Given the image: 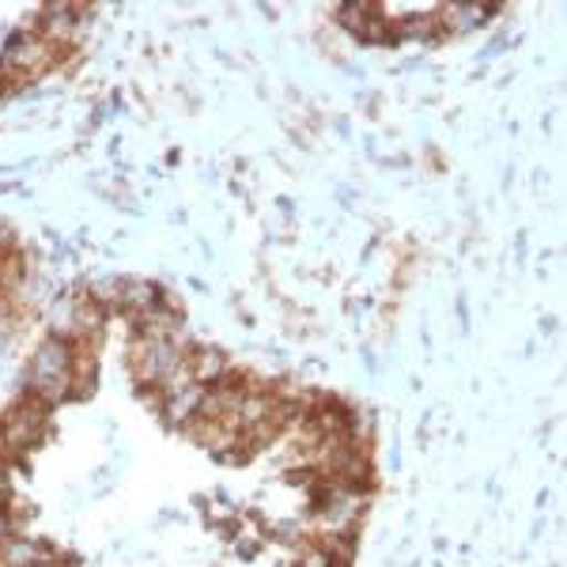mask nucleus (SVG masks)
<instances>
[{"label": "nucleus", "instance_id": "5", "mask_svg": "<svg viewBox=\"0 0 567 567\" xmlns=\"http://www.w3.org/2000/svg\"><path fill=\"white\" fill-rule=\"evenodd\" d=\"M186 363H189V374H194L197 386H216L231 374V360H227L224 349H213V344H194L186 352Z\"/></svg>", "mask_w": 567, "mask_h": 567}, {"label": "nucleus", "instance_id": "10", "mask_svg": "<svg viewBox=\"0 0 567 567\" xmlns=\"http://www.w3.org/2000/svg\"><path fill=\"white\" fill-rule=\"evenodd\" d=\"M8 250H12V239H8V231H4V227H0V258H4Z\"/></svg>", "mask_w": 567, "mask_h": 567}, {"label": "nucleus", "instance_id": "8", "mask_svg": "<svg viewBox=\"0 0 567 567\" xmlns=\"http://www.w3.org/2000/svg\"><path fill=\"white\" fill-rule=\"evenodd\" d=\"M159 299H163L159 284L130 277V280H122V299H117V310H125L130 318H136V315H144V310H152Z\"/></svg>", "mask_w": 567, "mask_h": 567}, {"label": "nucleus", "instance_id": "6", "mask_svg": "<svg viewBox=\"0 0 567 567\" xmlns=\"http://www.w3.org/2000/svg\"><path fill=\"white\" fill-rule=\"evenodd\" d=\"M200 401H205V386H186V390H178V393H163L159 398V416L167 420L171 427H182L186 432L189 424L197 420L200 413Z\"/></svg>", "mask_w": 567, "mask_h": 567}, {"label": "nucleus", "instance_id": "7", "mask_svg": "<svg viewBox=\"0 0 567 567\" xmlns=\"http://www.w3.org/2000/svg\"><path fill=\"white\" fill-rule=\"evenodd\" d=\"M53 548L39 542V537H23V534H16V537H8L4 548H0V567H34L39 560H45Z\"/></svg>", "mask_w": 567, "mask_h": 567}, {"label": "nucleus", "instance_id": "2", "mask_svg": "<svg viewBox=\"0 0 567 567\" xmlns=\"http://www.w3.org/2000/svg\"><path fill=\"white\" fill-rule=\"evenodd\" d=\"M186 360V352L178 349L175 341H159V337H141L133 333L130 341V374L141 390H152L159 393L163 379Z\"/></svg>", "mask_w": 567, "mask_h": 567}, {"label": "nucleus", "instance_id": "1", "mask_svg": "<svg viewBox=\"0 0 567 567\" xmlns=\"http://www.w3.org/2000/svg\"><path fill=\"white\" fill-rule=\"evenodd\" d=\"M45 424H50V405H42L34 393L23 390L20 398L0 413V439H4L8 458L34 451L45 435Z\"/></svg>", "mask_w": 567, "mask_h": 567}, {"label": "nucleus", "instance_id": "4", "mask_svg": "<svg viewBox=\"0 0 567 567\" xmlns=\"http://www.w3.org/2000/svg\"><path fill=\"white\" fill-rule=\"evenodd\" d=\"M80 31H84V8H72V4H50L42 8L39 16V27H34V34L45 39L53 45V50H72L80 39Z\"/></svg>", "mask_w": 567, "mask_h": 567}, {"label": "nucleus", "instance_id": "11", "mask_svg": "<svg viewBox=\"0 0 567 567\" xmlns=\"http://www.w3.org/2000/svg\"><path fill=\"white\" fill-rule=\"evenodd\" d=\"M8 87H12V84H8V80H4V72H0V99L8 95Z\"/></svg>", "mask_w": 567, "mask_h": 567}, {"label": "nucleus", "instance_id": "9", "mask_svg": "<svg viewBox=\"0 0 567 567\" xmlns=\"http://www.w3.org/2000/svg\"><path fill=\"white\" fill-rule=\"evenodd\" d=\"M492 16V8H481V4H454V8H439V23L443 27H454V31H473L481 27L484 20Z\"/></svg>", "mask_w": 567, "mask_h": 567}, {"label": "nucleus", "instance_id": "3", "mask_svg": "<svg viewBox=\"0 0 567 567\" xmlns=\"http://www.w3.org/2000/svg\"><path fill=\"white\" fill-rule=\"evenodd\" d=\"M58 58H61V53L53 50L50 42L39 39L34 31H23V34H16V39L4 45L0 72H4V80L12 87H23V84H31V80H39L42 72H50L53 65H58Z\"/></svg>", "mask_w": 567, "mask_h": 567}]
</instances>
